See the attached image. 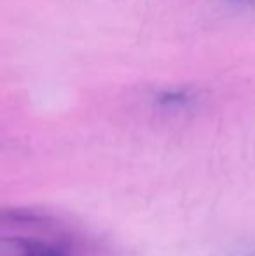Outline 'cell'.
Wrapping results in <instances>:
<instances>
[{
  "label": "cell",
  "mask_w": 255,
  "mask_h": 256,
  "mask_svg": "<svg viewBox=\"0 0 255 256\" xmlns=\"http://www.w3.org/2000/svg\"><path fill=\"white\" fill-rule=\"evenodd\" d=\"M0 256H109L67 220L35 209H7L0 223Z\"/></svg>",
  "instance_id": "6da1fadb"
}]
</instances>
